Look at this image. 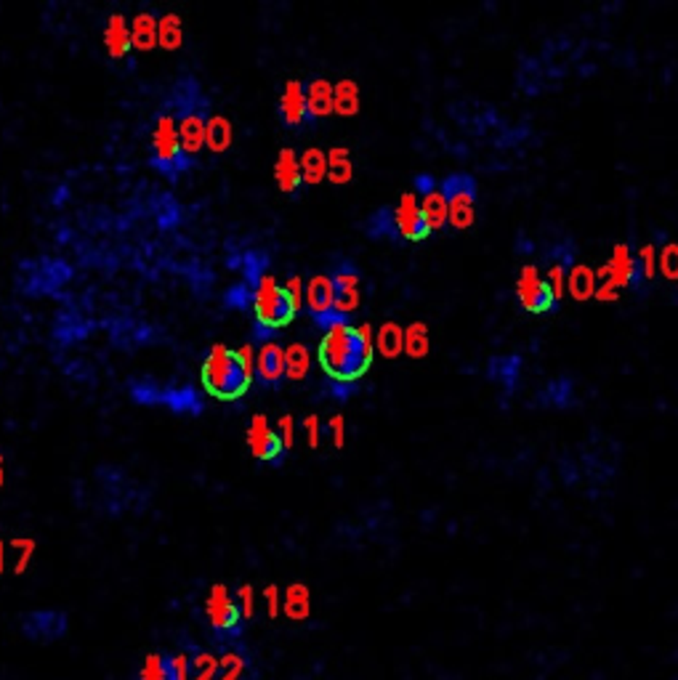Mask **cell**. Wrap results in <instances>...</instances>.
Listing matches in <instances>:
<instances>
[{"mask_svg": "<svg viewBox=\"0 0 678 680\" xmlns=\"http://www.w3.org/2000/svg\"><path fill=\"white\" fill-rule=\"evenodd\" d=\"M275 181H277V186L283 189L285 194L298 192V186L303 183L301 163H298V155H295L293 149H283V152L277 155V163H275Z\"/></svg>", "mask_w": 678, "mask_h": 680, "instance_id": "cell-19", "label": "cell"}, {"mask_svg": "<svg viewBox=\"0 0 678 680\" xmlns=\"http://www.w3.org/2000/svg\"><path fill=\"white\" fill-rule=\"evenodd\" d=\"M253 375L267 389H277L285 380V348L275 338L261 340V345L256 351V370H253Z\"/></svg>", "mask_w": 678, "mask_h": 680, "instance_id": "cell-11", "label": "cell"}, {"mask_svg": "<svg viewBox=\"0 0 678 680\" xmlns=\"http://www.w3.org/2000/svg\"><path fill=\"white\" fill-rule=\"evenodd\" d=\"M392 228L402 239H407V242H423L431 234V228H429L426 219H423L420 202H418V197L412 192H404L399 197L394 216H392Z\"/></svg>", "mask_w": 678, "mask_h": 680, "instance_id": "cell-9", "label": "cell"}, {"mask_svg": "<svg viewBox=\"0 0 678 680\" xmlns=\"http://www.w3.org/2000/svg\"><path fill=\"white\" fill-rule=\"evenodd\" d=\"M205 117L200 112H186L178 122V141L184 155H197L205 144Z\"/></svg>", "mask_w": 678, "mask_h": 680, "instance_id": "cell-18", "label": "cell"}, {"mask_svg": "<svg viewBox=\"0 0 678 680\" xmlns=\"http://www.w3.org/2000/svg\"><path fill=\"white\" fill-rule=\"evenodd\" d=\"M303 303L312 314V319L325 330L336 322H343L339 311H336V287H333V280L330 274H314L309 282H306V290H303Z\"/></svg>", "mask_w": 678, "mask_h": 680, "instance_id": "cell-6", "label": "cell"}, {"mask_svg": "<svg viewBox=\"0 0 678 680\" xmlns=\"http://www.w3.org/2000/svg\"><path fill=\"white\" fill-rule=\"evenodd\" d=\"M351 175H354V166H351L348 149L346 147L330 149V155H328V178H330V183L343 186V183L351 181Z\"/></svg>", "mask_w": 678, "mask_h": 680, "instance_id": "cell-30", "label": "cell"}, {"mask_svg": "<svg viewBox=\"0 0 678 680\" xmlns=\"http://www.w3.org/2000/svg\"><path fill=\"white\" fill-rule=\"evenodd\" d=\"M184 40V30H181V19L176 13H168L158 22V46L166 51H176L181 49Z\"/></svg>", "mask_w": 678, "mask_h": 680, "instance_id": "cell-31", "label": "cell"}, {"mask_svg": "<svg viewBox=\"0 0 678 680\" xmlns=\"http://www.w3.org/2000/svg\"><path fill=\"white\" fill-rule=\"evenodd\" d=\"M415 183L420 186V200L418 202H420L423 219H426V224L431 228V234L442 231V228L447 227V197H445L442 186H437L429 175H420Z\"/></svg>", "mask_w": 678, "mask_h": 680, "instance_id": "cell-13", "label": "cell"}, {"mask_svg": "<svg viewBox=\"0 0 678 680\" xmlns=\"http://www.w3.org/2000/svg\"><path fill=\"white\" fill-rule=\"evenodd\" d=\"M636 264H638L641 282H652L655 274H657V250H655V245H641V250L636 253Z\"/></svg>", "mask_w": 678, "mask_h": 680, "instance_id": "cell-36", "label": "cell"}, {"mask_svg": "<svg viewBox=\"0 0 678 680\" xmlns=\"http://www.w3.org/2000/svg\"><path fill=\"white\" fill-rule=\"evenodd\" d=\"M280 117L287 128H301L309 122L306 110V85L301 80H287L280 96Z\"/></svg>", "mask_w": 678, "mask_h": 680, "instance_id": "cell-15", "label": "cell"}, {"mask_svg": "<svg viewBox=\"0 0 678 680\" xmlns=\"http://www.w3.org/2000/svg\"><path fill=\"white\" fill-rule=\"evenodd\" d=\"M253 311H256L261 338H272L275 330L287 327L298 314L285 287L272 274H261L253 287Z\"/></svg>", "mask_w": 678, "mask_h": 680, "instance_id": "cell-3", "label": "cell"}, {"mask_svg": "<svg viewBox=\"0 0 678 680\" xmlns=\"http://www.w3.org/2000/svg\"><path fill=\"white\" fill-rule=\"evenodd\" d=\"M306 110L309 122L325 120L333 114V83L325 77H317L306 85Z\"/></svg>", "mask_w": 678, "mask_h": 680, "instance_id": "cell-17", "label": "cell"}, {"mask_svg": "<svg viewBox=\"0 0 678 680\" xmlns=\"http://www.w3.org/2000/svg\"><path fill=\"white\" fill-rule=\"evenodd\" d=\"M131 46L139 51H152L158 46V19L152 13H139L131 22Z\"/></svg>", "mask_w": 678, "mask_h": 680, "instance_id": "cell-23", "label": "cell"}, {"mask_svg": "<svg viewBox=\"0 0 678 680\" xmlns=\"http://www.w3.org/2000/svg\"><path fill=\"white\" fill-rule=\"evenodd\" d=\"M231 139H234V133H231V122L226 117H221V114L208 117V122H205V144L211 147V152H216V155L226 152L231 147Z\"/></svg>", "mask_w": 678, "mask_h": 680, "instance_id": "cell-27", "label": "cell"}, {"mask_svg": "<svg viewBox=\"0 0 678 680\" xmlns=\"http://www.w3.org/2000/svg\"><path fill=\"white\" fill-rule=\"evenodd\" d=\"M362 96H359V85L354 80H340L333 85V114L340 117H354L359 112Z\"/></svg>", "mask_w": 678, "mask_h": 680, "instance_id": "cell-24", "label": "cell"}, {"mask_svg": "<svg viewBox=\"0 0 678 680\" xmlns=\"http://www.w3.org/2000/svg\"><path fill=\"white\" fill-rule=\"evenodd\" d=\"M205 617L211 627L219 632V635H237L240 632V624L245 622L242 614H240V606L237 601L229 595L226 585L216 582L211 590H208V598H205Z\"/></svg>", "mask_w": 678, "mask_h": 680, "instance_id": "cell-7", "label": "cell"}, {"mask_svg": "<svg viewBox=\"0 0 678 680\" xmlns=\"http://www.w3.org/2000/svg\"><path fill=\"white\" fill-rule=\"evenodd\" d=\"M596 274H607L612 282L618 287H638L641 284V277H638V264H636V253L620 242L612 247V255H610V264L601 266Z\"/></svg>", "mask_w": 678, "mask_h": 680, "instance_id": "cell-14", "label": "cell"}, {"mask_svg": "<svg viewBox=\"0 0 678 680\" xmlns=\"http://www.w3.org/2000/svg\"><path fill=\"white\" fill-rule=\"evenodd\" d=\"M104 46H107V54L113 58L128 57V51L133 49L131 46V30H128V22L114 13L113 19L107 22V30H104Z\"/></svg>", "mask_w": 678, "mask_h": 680, "instance_id": "cell-22", "label": "cell"}, {"mask_svg": "<svg viewBox=\"0 0 678 680\" xmlns=\"http://www.w3.org/2000/svg\"><path fill=\"white\" fill-rule=\"evenodd\" d=\"M248 450L256 460L261 462H280L285 447L280 442V434L277 428H272V423L267 420V415H253L250 423H248Z\"/></svg>", "mask_w": 678, "mask_h": 680, "instance_id": "cell-10", "label": "cell"}, {"mask_svg": "<svg viewBox=\"0 0 678 680\" xmlns=\"http://www.w3.org/2000/svg\"><path fill=\"white\" fill-rule=\"evenodd\" d=\"M298 163H301L303 183L317 186V183H322V181L328 178V155H325L322 149H317V147L306 149V152L298 157Z\"/></svg>", "mask_w": 678, "mask_h": 680, "instance_id": "cell-26", "label": "cell"}, {"mask_svg": "<svg viewBox=\"0 0 678 680\" xmlns=\"http://www.w3.org/2000/svg\"><path fill=\"white\" fill-rule=\"evenodd\" d=\"M234 601H237V606H240L242 620H253V614H256V593H253V587H250V585H240Z\"/></svg>", "mask_w": 678, "mask_h": 680, "instance_id": "cell-38", "label": "cell"}, {"mask_svg": "<svg viewBox=\"0 0 678 680\" xmlns=\"http://www.w3.org/2000/svg\"><path fill=\"white\" fill-rule=\"evenodd\" d=\"M330 280L336 287V311L343 319H348L362 306V274L351 261H340L330 272Z\"/></svg>", "mask_w": 678, "mask_h": 680, "instance_id": "cell-8", "label": "cell"}, {"mask_svg": "<svg viewBox=\"0 0 678 680\" xmlns=\"http://www.w3.org/2000/svg\"><path fill=\"white\" fill-rule=\"evenodd\" d=\"M596 272L591 266H583V264H572L569 272H566V292L574 298V300H591L593 292H596Z\"/></svg>", "mask_w": 678, "mask_h": 680, "instance_id": "cell-21", "label": "cell"}, {"mask_svg": "<svg viewBox=\"0 0 678 680\" xmlns=\"http://www.w3.org/2000/svg\"><path fill=\"white\" fill-rule=\"evenodd\" d=\"M303 431H306V442L312 450L320 447V439H322V425H320V417L317 415H306L303 420Z\"/></svg>", "mask_w": 678, "mask_h": 680, "instance_id": "cell-43", "label": "cell"}, {"mask_svg": "<svg viewBox=\"0 0 678 680\" xmlns=\"http://www.w3.org/2000/svg\"><path fill=\"white\" fill-rule=\"evenodd\" d=\"M11 548H14V574L16 577H22L30 564H32V559H35V540L32 537H16V540H11Z\"/></svg>", "mask_w": 678, "mask_h": 680, "instance_id": "cell-33", "label": "cell"}, {"mask_svg": "<svg viewBox=\"0 0 678 680\" xmlns=\"http://www.w3.org/2000/svg\"><path fill=\"white\" fill-rule=\"evenodd\" d=\"M283 612L287 620H293V622H303V620H309V614H312V593H309V587L303 585V582H293V585H287V590H285V598H283Z\"/></svg>", "mask_w": 678, "mask_h": 680, "instance_id": "cell-20", "label": "cell"}, {"mask_svg": "<svg viewBox=\"0 0 678 680\" xmlns=\"http://www.w3.org/2000/svg\"><path fill=\"white\" fill-rule=\"evenodd\" d=\"M35 630L32 640H57L67 632V614L61 612H32L24 617V632Z\"/></svg>", "mask_w": 678, "mask_h": 680, "instance_id": "cell-16", "label": "cell"}, {"mask_svg": "<svg viewBox=\"0 0 678 680\" xmlns=\"http://www.w3.org/2000/svg\"><path fill=\"white\" fill-rule=\"evenodd\" d=\"M277 434H280V442H283L285 452L293 450V444H295V420H293V415H283V417L277 420Z\"/></svg>", "mask_w": 678, "mask_h": 680, "instance_id": "cell-42", "label": "cell"}, {"mask_svg": "<svg viewBox=\"0 0 678 680\" xmlns=\"http://www.w3.org/2000/svg\"><path fill=\"white\" fill-rule=\"evenodd\" d=\"M139 680H170L168 657H163L160 651L147 654L139 670Z\"/></svg>", "mask_w": 678, "mask_h": 680, "instance_id": "cell-32", "label": "cell"}, {"mask_svg": "<svg viewBox=\"0 0 678 680\" xmlns=\"http://www.w3.org/2000/svg\"><path fill=\"white\" fill-rule=\"evenodd\" d=\"M5 484V470H3V454H0V487Z\"/></svg>", "mask_w": 678, "mask_h": 680, "instance_id": "cell-46", "label": "cell"}, {"mask_svg": "<svg viewBox=\"0 0 678 680\" xmlns=\"http://www.w3.org/2000/svg\"><path fill=\"white\" fill-rule=\"evenodd\" d=\"M170 680H192V657L189 654H176L168 659Z\"/></svg>", "mask_w": 678, "mask_h": 680, "instance_id": "cell-39", "label": "cell"}, {"mask_svg": "<svg viewBox=\"0 0 678 680\" xmlns=\"http://www.w3.org/2000/svg\"><path fill=\"white\" fill-rule=\"evenodd\" d=\"M152 160L158 168H173L176 160L184 155L181 152V141H178V125L170 114H163L155 122V133H152Z\"/></svg>", "mask_w": 678, "mask_h": 680, "instance_id": "cell-12", "label": "cell"}, {"mask_svg": "<svg viewBox=\"0 0 678 680\" xmlns=\"http://www.w3.org/2000/svg\"><path fill=\"white\" fill-rule=\"evenodd\" d=\"M431 340H429V327L423 322H412L410 327H404V353L410 359H423L429 356Z\"/></svg>", "mask_w": 678, "mask_h": 680, "instance_id": "cell-29", "label": "cell"}, {"mask_svg": "<svg viewBox=\"0 0 678 680\" xmlns=\"http://www.w3.org/2000/svg\"><path fill=\"white\" fill-rule=\"evenodd\" d=\"M447 197V227L466 231L476 221V181L468 173H452L442 183Z\"/></svg>", "mask_w": 678, "mask_h": 680, "instance_id": "cell-4", "label": "cell"}, {"mask_svg": "<svg viewBox=\"0 0 678 680\" xmlns=\"http://www.w3.org/2000/svg\"><path fill=\"white\" fill-rule=\"evenodd\" d=\"M516 298H519L521 309H527L529 314H548L559 303L551 284L546 282V277L540 274V269L535 264L521 266V272L516 277Z\"/></svg>", "mask_w": 678, "mask_h": 680, "instance_id": "cell-5", "label": "cell"}, {"mask_svg": "<svg viewBox=\"0 0 678 680\" xmlns=\"http://www.w3.org/2000/svg\"><path fill=\"white\" fill-rule=\"evenodd\" d=\"M317 356L330 380L340 383L359 380L373 364V327L370 325L354 327L348 325V319L325 327Z\"/></svg>", "mask_w": 678, "mask_h": 680, "instance_id": "cell-1", "label": "cell"}, {"mask_svg": "<svg viewBox=\"0 0 678 680\" xmlns=\"http://www.w3.org/2000/svg\"><path fill=\"white\" fill-rule=\"evenodd\" d=\"M200 380L213 398L234 401L245 397L253 386V372L240 362L237 351L226 348L224 343H213V348L203 359Z\"/></svg>", "mask_w": 678, "mask_h": 680, "instance_id": "cell-2", "label": "cell"}, {"mask_svg": "<svg viewBox=\"0 0 678 680\" xmlns=\"http://www.w3.org/2000/svg\"><path fill=\"white\" fill-rule=\"evenodd\" d=\"M375 345H378L381 356L396 359L399 353H404V327H399L396 322L381 325V330L375 336Z\"/></svg>", "mask_w": 678, "mask_h": 680, "instance_id": "cell-28", "label": "cell"}, {"mask_svg": "<svg viewBox=\"0 0 678 680\" xmlns=\"http://www.w3.org/2000/svg\"><path fill=\"white\" fill-rule=\"evenodd\" d=\"M657 272L665 280H678V245L665 242V247L657 253Z\"/></svg>", "mask_w": 678, "mask_h": 680, "instance_id": "cell-37", "label": "cell"}, {"mask_svg": "<svg viewBox=\"0 0 678 680\" xmlns=\"http://www.w3.org/2000/svg\"><path fill=\"white\" fill-rule=\"evenodd\" d=\"M328 428H330V436H333V447L343 450V444H346V417L343 415H333Z\"/></svg>", "mask_w": 678, "mask_h": 680, "instance_id": "cell-44", "label": "cell"}, {"mask_svg": "<svg viewBox=\"0 0 678 680\" xmlns=\"http://www.w3.org/2000/svg\"><path fill=\"white\" fill-rule=\"evenodd\" d=\"M283 287H285V292H287V298L293 300L295 311H301V309H303V290H306L303 280H301L298 274H293V277H287V282H285Z\"/></svg>", "mask_w": 678, "mask_h": 680, "instance_id": "cell-41", "label": "cell"}, {"mask_svg": "<svg viewBox=\"0 0 678 680\" xmlns=\"http://www.w3.org/2000/svg\"><path fill=\"white\" fill-rule=\"evenodd\" d=\"M309 367H312L309 348H306L303 343H290V345L285 348V378L301 383V380L309 375Z\"/></svg>", "mask_w": 678, "mask_h": 680, "instance_id": "cell-25", "label": "cell"}, {"mask_svg": "<svg viewBox=\"0 0 678 680\" xmlns=\"http://www.w3.org/2000/svg\"><path fill=\"white\" fill-rule=\"evenodd\" d=\"M245 670H248V665L237 651H226L219 659V680H242Z\"/></svg>", "mask_w": 678, "mask_h": 680, "instance_id": "cell-35", "label": "cell"}, {"mask_svg": "<svg viewBox=\"0 0 678 680\" xmlns=\"http://www.w3.org/2000/svg\"><path fill=\"white\" fill-rule=\"evenodd\" d=\"M5 564H8L5 561V542H0V574L5 571Z\"/></svg>", "mask_w": 678, "mask_h": 680, "instance_id": "cell-45", "label": "cell"}, {"mask_svg": "<svg viewBox=\"0 0 678 680\" xmlns=\"http://www.w3.org/2000/svg\"><path fill=\"white\" fill-rule=\"evenodd\" d=\"M264 601H267V614H269V620H277L280 612H283L280 587H277V585H267V587H264Z\"/></svg>", "mask_w": 678, "mask_h": 680, "instance_id": "cell-40", "label": "cell"}, {"mask_svg": "<svg viewBox=\"0 0 678 680\" xmlns=\"http://www.w3.org/2000/svg\"><path fill=\"white\" fill-rule=\"evenodd\" d=\"M192 680H219V659L208 651L192 657Z\"/></svg>", "mask_w": 678, "mask_h": 680, "instance_id": "cell-34", "label": "cell"}]
</instances>
